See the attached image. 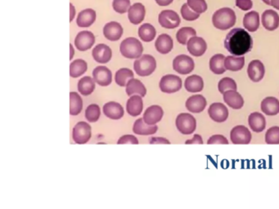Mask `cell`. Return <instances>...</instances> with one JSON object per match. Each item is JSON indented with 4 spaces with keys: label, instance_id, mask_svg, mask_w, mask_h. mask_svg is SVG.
<instances>
[{
    "label": "cell",
    "instance_id": "1",
    "mask_svg": "<svg viewBox=\"0 0 279 209\" xmlns=\"http://www.w3.org/2000/svg\"><path fill=\"white\" fill-rule=\"evenodd\" d=\"M224 47L232 56H242L250 52L253 47V39L246 29L235 28L226 35Z\"/></svg>",
    "mask_w": 279,
    "mask_h": 209
},
{
    "label": "cell",
    "instance_id": "2",
    "mask_svg": "<svg viewBox=\"0 0 279 209\" xmlns=\"http://www.w3.org/2000/svg\"><path fill=\"white\" fill-rule=\"evenodd\" d=\"M236 14L234 10L230 7H223L213 14L212 16V23L216 29L220 30L232 28L236 23Z\"/></svg>",
    "mask_w": 279,
    "mask_h": 209
},
{
    "label": "cell",
    "instance_id": "3",
    "mask_svg": "<svg viewBox=\"0 0 279 209\" xmlns=\"http://www.w3.org/2000/svg\"><path fill=\"white\" fill-rule=\"evenodd\" d=\"M120 52L127 59H137L142 56L144 46L138 38L128 37L122 41L120 45Z\"/></svg>",
    "mask_w": 279,
    "mask_h": 209
},
{
    "label": "cell",
    "instance_id": "4",
    "mask_svg": "<svg viewBox=\"0 0 279 209\" xmlns=\"http://www.w3.org/2000/svg\"><path fill=\"white\" fill-rule=\"evenodd\" d=\"M156 69V61L155 57L149 54L142 55L141 57L135 60L134 70L140 77L150 76Z\"/></svg>",
    "mask_w": 279,
    "mask_h": 209
},
{
    "label": "cell",
    "instance_id": "5",
    "mask_svg": "<svg viewBox=\"0 0 279 209\" xmlns=\"http://www.w3.org/2000/svg\"><path fill=\"white\" fill-rule=\"evenodd\" d=\"M92 137V127L86 122H78L72 130V139L76 144L88 143Z\"/></svg>",
    "mask_w": 279,
    "mask_h": 209
},
{
    "label": "cell",
    "instance_id": "6",
    "mask_svg": "<svg viewBox=\"0 0 279 209\" xmlns=\"http://www.w3.org/2000/svg\"><path fill=\"white\" fill-rule=\"evenodd\" d=\"M176 128L184 135H190L195 132L196 128V120L188 113H181L176 120Z\"/></svg>",
    "mask_w": 279,
    "mask_h": 209
},
{
    "label": "cell",
    "instance_id": "7",
    "mask_svg": "<svg viewBox=\"0 0 279 209\" xmlns=\"http://www.w3.org/2000/svg\"><path fill=\"white\" fill-rule=\"evenodd\" d=\"M182 79L176 74L164 75L159 83L160 90L167 94H172L178 92L182 88Z\"/></svg>",
    "mask_w": 279,
    "mask_h": 209
},
{
    "label": "cell",
    "instance_id": "8",
    "mask_svg": "<svg viewBox=\"0 0 279 209\" xmlns=\"http://www.w3.org/2000/svg\"><path fill=\"white\" fill-rule=\"evenodd\" d=\"M195 68L194 59L185 54L178 55L174 59L173 69L180 74H188L192 72Z\"/></svg>",
    "mask_w": 279,
    "mask_h": 209
},
{
    "label": "cell",
    "instance_id": "9",
    "mask_svg": "<svg viewBox=\"0 0 279 209\" xmlns=\"http://www.w3.org/2000/svg\"><path fill=\"white\" fill-rule=\"evenodd\" d=\"M158 21L160 26L166 29H176L181 23L180 16L173 10H163L158 16Z\"/></svg>",
    "mask_w": 279,
    "mask_h": 209
},
{
    "label": "cell",
    "instance_id": "10",
    "mask_svg": "<svg viewBox=\"0 0 279 209\" xmlns=\"http://www.w3.org/2000/svg\"><path fill=\"white\" fill-rule=\"evenodd\" d=\"M252 133L244 125L234 127L230 132V139L234 145H248L252 142Z\"/></svg>",
    "mask_w": 279,
    "mask_h": 209
},
{
    "label": "cell",
    "instance_id": "11",
    "mask_svg": "<svg viewBox=\"0 0 279 209\" xmlns=\"http://www.w3.org/2000/svg\"><path fill=\"white\" fill-rule=\"evenodd\" d=\"M95 36L92 32L83 30L77 34L74 38V46L80 52H86L94 45Z\"/></svg>",
    "mask_w": 279,
    "mask_h": 209
},
{
    "label": "cell",
    "instance_id": "12",
    "mask_svg": "<svg viewBox=\"0 0 279 209\" xmlns=\"http://www.w3.org/2000/svg\"><path fill=\"white\" fill-rule=\"evenodd\" d=\"M95 83L101 87H108L112 82V73L104 65H99L92 71Z\"/></svg>",
    "mask_w": 279,
    "mask_h": 209
},
{
    "label": "cell",
    "instance_id": "13",
    "mask_svg": "<svg viewBox=\"0 0 279 209\" xmlns=\"http://www.w3.org/2000/svg\"><path fill=\"white\" fill-rule=\"evenodd\" d=\"M210 118L216 123H224L228 117V110L223 103L214 102L208 109Z\"/></svg>",
    "mask_w": 279,
    "mask_h": 209
},
{
    "label": "cell",
    "instance_id": "14",
    "mask_svg": "<svg viewBox=\"0 0 279 209\" xmlns=\"http://www.w3.org/2000/svg\"><path fill=\"white\" fill-rule=\"evenodd\" d=\"M163 116H164V110L162 106L152 105L144 111L142 119L148 125H156V124L162 120Z\"/></svg>",
    "mask_w": 279,
    "mask_h": 209
},
{
    "label": "cell",
    "instance_id": "15",
    "mask_svg": "<svg viewBox=\"0 0 279 209\" xmlns=\"http://www.w3.org/2000/svg\"><path fill=\"white\" fill-rule=\"evenodd\" d=\"M92 58L99 64H106L112 57V51L109 46L99 43L94 47L92 51Z\"/></svg>",
    "mask_w": 279,
    "mask_h": 209
},
{
    "label": "cell",
    "instance_id": "16",
    "mask_svg": "<svg viewBox=\"0 0 279 209\" xmlns=\"http://www.w3.org/2000/svg\"><path fill=\"white\" fill-rule=\"evenodd\" d=\"M102 32H104V37L108 40L115 42V41H118L120 38H122L124 29L119 22L110 21V22L106 23V25H104Z\"/></svg>",
    "mask_w": 279,
    "mask_h": 209
},
{
    "label": "cell",
    "instance_id": "17",
    "mask_svg": "<svg viewBox=\"0 0 279 209\" xmlns=\"http://www.w3.org/2000/svg\"><path fill=\"white\" fill-rule=\"evenodd\" d=\"M128 18L130 22L133 25H140L144 21L146 16V8L141 2H135L131 5L128 12Z\"/></svg>",
    "mask_w": 279,
    "mask_h": 209
},
{
    "label": "cell",
    "instance_id": "18",
    "mask_svg": "<svg viewBox=\"0 0 279 209\" xmlns=\"http://www.w3.org/2000/svg\"><path fill=\"white\" fill-rule=\"evenodd\" d=\"M188 51L194 56H202L206 52L207 44L205 39L200 37H192L187 43Z\"/></svg>",
    "mask_w": 279,
    "mask_h": 209
},
{
    "label": "cell",
    "instance_id": "19",
    "mask_svg": "<svg viewBox=\"0 0 279 209\" xmlns=\"http://www.w3.org/2000/svg\"><path fill=\"white\" fill-rule=\"evenodd\" d=\"M102 111L106 118L112 120H119L122 119L124 115L123 106L116 101H109L105 104L102 107Z\"/></svg>",
    "mask_w": 279,
    "mask_h": 209
},
{
    "label": "cell",
    "instance_id": "20",
    "mask_svg": "<svg viewBox=\"0 0 279 209\" xmlns=\"http://www.w3.org/2000/svg\"><path fill=\"white\" fill-rule=\"evenodd\" d=\"M207 101L204 96L200 94L194 95L188 98L185 106L188 111L194 114L202 112L206 107Z\"/></svg>",
    "mask_w": 279,
    "mask_h": 209
},
{
    "label": "cell",
    "instance_id": "21",
    "mask_svg": "<svg viewBox=\"0 0 279 209\" xmlns=\"http://www.w3.org/2000/svg\"><path fill=\"white\" fill-rule=\"evenodd\" d=\"M248 74L252 82L258 83L263 79L266 74L264 65L260 60L250 61L248 65Z\"/></svg>",
    "mask_w": 279,
    "mask_h": 209
},
{
    "label": "cell",
    "instance_id": "22",
    "mask_svg": "<svg viewBox=\"0 0 279 209\" xmlns=\"http://www.w3.org/2000/svg\"><path fill=\"white\" fill-rule=\"evenodd\" d=\"M144 110L142 97L138 95L130 97L126 102V111L132 117H138L142 114Z\"/></svg>",
    "mask_w": 279,
    "mask_h": 209
},
{
    "label": "cell",
    "instance_id": "23",
    "mask_svg": "<svg viewBox=\"0 0 279 209\" xmlns=\"http://www.w3.org/2000/svg\"><path fill=\"white\" fill-rule=\"evenodd\" d=\"M262 24L264 29L274 31L279 26V15L274 10H266L262 14Z\"/></svg>",
    "mask_w": 279,
    "mask_h": 209
},
{
    "label": "cell",
    "instance_id": "24",
    "mask_svg": "<svg viewBox=\"0 0 279 209\" xmlns=\"http://www.w3.org/2000/svg\"><path fill=\"white\" fill-rule=\"evenodd\" d=\"M97 18V14L94 10L92 8H86L78 14L77 16L76 24L79 27H90L95 22Z\"/></svg>",
    "mask_w": 279,
    "mask_h": 209
},
{
    "label": "cell",
    "instance_id": "25",
    "mask_svg": "<svg viewBox=\"0 0 279 209\" xmlns=\"http://www.w3.org/2000/svg\"><path fill=\"white\" fill-rule=\"evenodd\" d=\"M224 101L228 106L234 110H240L244 106V99L238 92L234 90L227 91L223 94Z\"/></svg>",
    "mask_w": 279,
    "mask_h": 209
},
{
    "label": "cell",
    "instance_id": "26",
    "mask_svg": "<svg viewBox=\"0 0 279 209\" xmlns=\"http://www.w3.org/2000/svg\"><path fill=\"white\" fill-rule=\"evenodd\" d=\"M158 130L156 125H148L144 122L142 118L138 119L134 123L133 132L134 134L138 136L154 135Z\"/></svg>",
    "mask_w": 279,
    "mask_h": 209
},
{
    "label": "cell",
    "instance_id": "27",
    "mask_svg": "<svg viewBox=\"0 0 279 209\" xmlns=\"http://www.w3.org/2000/svg\"><path fill=\"white\" fill-rule=\"evenodd\" d=\"M173 39L169 34H162L156 39V50L160 54H168L173 49Z\"/></svg>",
    "mask_w": 279,
    "mask_h": 209
},
{
    "label": "cell",
    "instance_id": "28",
    "mask_svg": "<svg viewBox=\"0 0 279 209\" xmlns=\"http://www.w3.org/2000/svg\"><path fill=\"white\" fill-rule=\"evenodd\" d=\"M261 110L268 116H274L279 114V101L274 97H268L261 101Z\"/></svg>",
    "mask_w": 279,
    "mask_h": 209
},
{
    "label": "cell",
    "instance_id": "29",
    "mask_svg": "<svg viewBox=\"0 0 279 209\" xmlns=\"http://www.w3.org/2000/svg\"><path fill=\"white\" fill-rule=\"evenodd\" d=\"M248 124L254 133H261L266 128V119L261 113L253 112L249 115Z\"/></svg>",
    "mask_w": 279,
    "mask_h": 209
},
{
    "label": "cell",
    "instance_id": "30",
    "mask_svg": "<svg viewBox=\"0 0 279 209\" xmlns=\"http://www.w3.org/2000/svg\"><path fill=\"white\" fill-rule=\"evenodd\" d=\"M126 94L128 97H132L134 95H138L140 97H145L146 95V88L144 85L142 81H140V79H131L130 81L127 83L126 87Z\"/></svg>",
    "mask_w": 279,
    "mask_h": 209
},
{
    "label": "cell",
    "instance_id": "31",
    "mask_svg": "<svg viewBox=\"0 0 279 209\" xmlns=\"http://www.w3.org/2000/svg\"><path fill=\"white\" fill-rule=\"evenodd\" d=\"M184 88L188 92L192 93L202 92L204 88L202 78L196 74L188 77L187 79H185Z\"/></svg>",
    "mask_w": 279,
    "mask_h": 209
},
{
    "label": "cell",
    "instance_id": "32",
    "mask_svg": "<svg viewBox=\"0 0 279 209\" xmlns=\"http://www.w3.org/2000/svg\"><path fill=\"white\" fill-rule=\"evenodd\" d=\"M243 25L249 32H256L260 27V15L257 11H249L243 18Z\"/></svg>",
    "mask_w": 279,
    "mask_h": 209
},
{
    "label": "cell",
    "instance_id": "33",
    "mask_svg": "<svg viewBox=\"0 0 279 209\" xmlns=\"http://www.w3.org/2000/svg\"><path fill=\"white\" fill-rule=\"evenodd\" d=\"M96 83L92 77L84 76L81 78L78 82L77 89L78 92L83 96H90L95 90Z\"/></svg>",
    "mask_w": 279,
    "mask_h": 209
},
{
    "label": "cell",
    "instance_id": "34",
    "mask_svg": "<svg viewBox=\"0 0 279 209\" xmlns=\"http://www.w3.org/2000/svg\"><path fill=\"white\" fill-rule=\"evenodd\" d=\"M245 65L244 56H228L225 57L224 66L226 70L230 71H238L241 70Z\"/></svg>",
    "mask_w": 279,
    "mask_h": 209
},
{
    "label": "cell",
    "instance_id": "35",
    "mask_svg": "<svg viewBox=\"0 0 279 209\" xmlns=\"http://www.w3.org/2000/svg\"><path fill=\"white\" fill-rule=\"evenodd\" d=\"M138 37L141 40L149 43L154 40L156 35L155 27L149 23H144L138 28Z\"/></svg>",
    "mask_w": 279,
    "mask_h": 209
},
{
    "label": "cell",
    "instance_id": "36",
    "mask_svg": "<svg viewBox=\"0 0 279 209\" xmlns=\"http://www.w3.org/2000/svg\"><path fill=\"white\" fill-rule=\"evenodd\" d=\"M88 70V64L83 59H76L70 65V76L79 78Z\"/></svg>",
    "mask_w": 279,
    "mask_h": 209
},
{
    "label": "cell",
    "instance_id": "37",
    "mask_svg": "<svg viewBox=\"0 0 279 209\" xmlns=\"http://www.w3.org/2000/svg\"><path fill=\"white\" fill-rule=\"evenodd\" d=\"M134 78L133 71L128 68H120L115 74V81L120 87H126L127 83Z\"/></svg>",
    "mask_w": 279,
    "mask_h": 209
},
{
    "label": "cell",
    "instance_id": "38",
    "mask_svg": "<svg viewBox=\"0 0 279 209\" xmlns=\"http://www.w3.org/2000/svg\"><path fill=\"white\" fill-rule=\"evenodd\" d=\"M83 110V100L76 92H70V115L76 116Z\"/></svg>",
    "mask_w": 279,
    "mask_h": 209
},
{
    "label": "cell",
    "instance_id": "39",
    "mask_svg": "<svg viewBox=\"0 0 279 209\" xmlns=\"http://www.w3.org/2000/svg\"><path fill=\"white\" fill-rule=\"evenodd\" d=\"M225 56L223 54H216L210 60V69L216 74H222L226 71L224 66Z\"/></svg>",
    "mask_w": 279,
    "mask_h": 209
},
{
    "label": "cell",
    "instance_id": "40",
    "mask_svg": "<svg viewBox=\"0 0 279 209\" xmlns=\"http://www.w3.org/2000/svg\"><path fill=\"white\" fill-rule=\"evenodd\" d=\"M195 36H196V29L192 27L180 28L176 34L177 41L182 45H187L189 39Z\"/></svg>",
    "mask_w": 279,
    "mask_h": 209
},
{
    "label": "cell",
    "instance_id": "41",
    "mask_svg": "<svg viewBox=\"0 0 279 209\" xmlns=\"http://www.w3.org/2000/svg\"><path fill=\"white\" fill-rule=\"evenodd\" d=\"M84 116L90 123H96L101 116V109L97 104H91L86 108Z\"/></svg>",
    "mask_w": 279,
    "mask_h": 209
},
{
    "label": "cell",
    "instance_id": "42",
    "mask_svg": "<svg viewBox=\"0 0 279 209\" xmlns=\"http://www.w3.org/2000/svg\"><path fill=\"white\" fill-rule=\"evenodd\" d=\"M218 89L220 93L224 94L227 91H236L238 86H236V82L234 81V79H231L230 77H225L218 82Z\"/></svg>",
    "mask_w": 279,
    "mask_h": 209
},
{
    "label": "cell",
    "instance_id": "43",
    "mask_svg": "<svg viewBox=\"0 0 279 209\" xmlns=\"http://www.w3.org/2000/svg\"><path fill=\"white\" fill-rule=\"evenodd\" d=\"M266 142L267 144H279V127L274 126L268 128L266 133Z\"/></svg>",
    "mask_w": 279,
    "mask_h": 209
},
{
    "label": "cell",
    "instance_id": "44",
    "mask_svg": "<svg viewBox=\"0 0 279 209\" xmlns=\"http://www.w3.org/2000/svg\"><path fill=\"white\" fill-rule=\"evenodd\" d=\"M130 7V0H113V9L117 13H126V12H128Z\"/></svg>",
    "mask_w": 279,
    "mask_h": 209
},
{
    "label": "cell",
    "instance_id": "45",
    "mask_svg": "<svg viewBox=\"0 0 279 209\" xmlns=\"http://www.w3.org/2000/svg\"><path fill=\"white\" fill-rule=\"evenodd\" d=\"M187 3L189 7L196 13L202 14L207 10L206 0H187Z\"/></svg>",
    "mask_w": 279,
    "mask_h": 209
},
{
    "label": "cell",
    "instance_id": "46",
    "mask_svg": "<svg viewBox=\"0 0 279 209\" xmlns=\"http://www.w3.org/2000/svg\"><path fill=\"white\" fill-rule=\"evenodd\" d=\"M180 11H181V15H182V18L188 20V21H192V20H196V19L199 18V16L200 15V14L195 12L194 10H192L189 7L188 3L182 4Z\"/></svg>",
    "mask_w": 279,
    "mask_h": 209
},
{
    "label": "cell",
    "instance_id": "47",
    "mask_svg": "<svg viewBox=\"0 0 279 209\" xmlns=\"http://www.w3.org/2000/svg\"><path fill=\"white\" fill-rule=\"evenodd\" d=\"M138 143H140V141H138L137 137H135L134 135H131V134L123 135L122 137H120L119 140L117 141V144L118 145H138Z\"/></svg>",
    "mask_w": 279,
    "mask_h": 209
},
{
    "label": "cell",
    "instance_id": "48",
    "mask_svg": "<svg viewBox=\"0 0 279 209\" xmlns=\"http://www.w3.org/2000/svg\"><path fill=\"white\" fill-rule=\"evenodd\" d=\"M207 144L228 145V141L227 138L224 136L216 134V135H213L210 137L208 141H207Z\"/></svg>",
    "mask_w": 279,
    "mask_h": 209
},
{
    "label": "cell",
    "instance_id": "49",
    "mask_svg": "<svg viewBox=\"0 0 279 209\" xmlns=\"http://www.w3.org/2000/svg\"><path fill=\"white\" fill-rule=\"evenodd\" d=\"M236 6L242 11H248L253 7V2L252 0H236Z\"/></svg>",
    "mask_w": 279,
    "mask_h": 209
},
{
    "label": "cell",
    "instance_id": "50",
    "mask_svg": "<svg viewBox=\"0 0 279 209\" xmlns=\"http://www.w3.org/2000/svg\"><path fill=\"white\" fill-rule=\"evenodd\" d=\"M150 144H166V145H170V142L169 140L166 139V138H164V137H152L150 141Z\"/></svg>",
    "mask_w": 279,
    "mask_h": 209
},
{
    "label": "cell",
    "instance_id": "51",
    "mask_svg": "<svg viewBox=\"0 0 279 209\" xmlns=\"http://www.w3.org/2000/svg\"><path fill=\"white\" fill-rule=\"evenodd\" d=\"M185 144L191 145V144H203V140L202 136L199 135V134H195L194 137L192 139L187 140L185 142Z\"/></svg>",
    "mask_w": 279,
    "mask_h": 209
},
{
    "label": "cell",
    "instance_id": "52",
    "mask_svg": "<svg viewBox=\"0 0 279 209\" xmlns=\"http://www.w3.org/2000/svg\"><path fill=\"white\" fill-rule=\"evenodd\" d=\"M156 2L160 7H166L173 2L174 0H155Z\"/></svg>",
    "mask_w": 279,
    "mask_h": 209
},
{
    "label": "cell",
    "instance_id": "53",
    "mask_svg": "<svg viewBox=\"0 0 279 209\" xmlns=\"http://www.w3.org/2000/svg\"><path fill=\"white\" fill-rule=\"evenodd\" d=\"M74 16H76V8H74V5L70 3V21L72 22V20H74Z\"/></svg>",
    "mask_w": 279,
    "mask_h": 209
},
{
    "label": "cell",
    "instance_id": "54",
    "mask_svg": "<svg viewBox=\"0 0 279 209\" xmlns=\"http://www.w3.org/2000/svg\"><path fill=\"white\" fill-rule=\"evenodd\" d=\"M270 5L276 9L279 10V0H271Z\"/></svg>",
    "mask_w": 279,
    "mask_h": 209
},
{
    "label": "cell",
    "instance_id": "55",
    "mask_svg": "<svg viewBox=\"0 0 279 209\" xmlns=\"http://www.w3.org/2000/svg\"><path fill=\"white\" fill-rule=\"evenodd\" d=\"M70 60H72L73 57H74V47L72 46V43L70 44Z\"/></svg>",
    "mask_w": 279,
    "mask_h": 209
},
{
    "label": "cell",
    "instance_id": "56",
    "mask_svg": "<svg viewBox=\"0 0 279 209\" xmlns=\"http://www.w3.org/2000/svg\"><path fill=\"white\" fill-rule=\"evenodd\" d=\"M262 1L267 5H270V3H271V0H262Z\"/></svg>",
    "mask_w": 279,
    "mask_h": 209
}]
</instances>
